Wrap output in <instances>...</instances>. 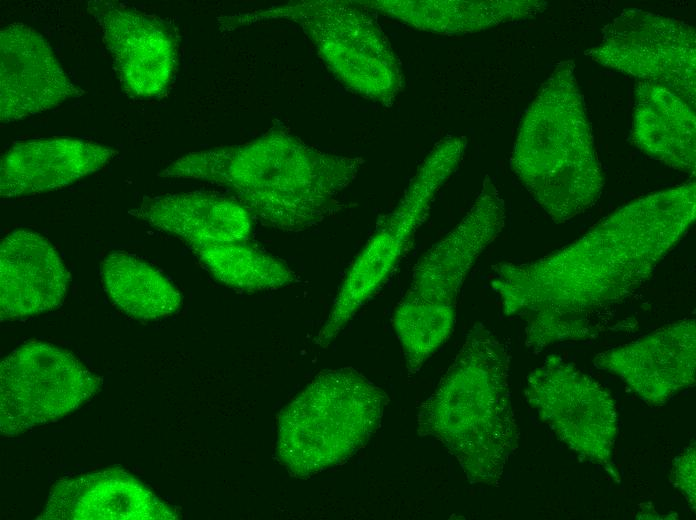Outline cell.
I'll return each mask as SVG.
<instances>
[{
	"label": "cell",
	"mask_w": 696,
	"mask_h": 520,
	"mask_svg": "<svg viewBox=\"0 0 696 520\" xmlns=\"http://www.w3.org/2000/svg\"><path fill=\"white\" fill-rule=\"evenodd\" d=\"M189 246L217 280L236 289L272 290L296 280L295 273L284 262L246 241Z\"/></svg>",
	"instance_id": "obj_22"
},
{
	"label": "cell",
	"mask_w": 696,
	"mask_h": 520,
	"mask_svg": "<svg viewBox=\"0 0 696 520\" xmlns=\"http://www.w3.org/2000/svg\"><path fill=\"white\" fill-rule=\"evenodd\" d=\"M357 2L367 10H376L416 29L447 35L474 33L501 23L527 19L547 6L540 0Z\"/></svg>",
	"instance_id": "obj_20"
},
{
	"label": "cell",
	"mask_w": 696,
	"mask_h": 520,
	"mask_svg": "<svg viewBox=\"0 0 696 520\" xmlns=\"http://www.w3.org/2000/svg\"><path fill=\"white\" fill-rule=\"evenodd\" d=\"M671 479L675 487L685 496L687 502L695 508V444L688 446L675 459Z\"/></svg>",
	"instance_id": "obj_23"
},
{
	"label": "cell",
	"mask_w": 696,
	"mask_h": 520,
	"mask_svg": "<svg viewBox=\"0 0 696 520\" xmlns=\"http://www.w3.org/2000/svg\"><path fill=\"white\" fill-rule=\"evenodd\" d=\"M267 20L300 26L335 77L351 91L388 105L400 92L402 72L373 16L357 1L306 0L224 17L226 30Z\"/></svg>",
	"instance_id": "obj_7"
},
{
	"label": "cell",
	"mask_w": 696,
	"mask_h": 520,
	"mask_svg": "<svg viewBox=\"0 0 696 520\" xmlns=\"http://www.w3.org/2000/svg\"><path fill=\"white\" fill-rule=\"evenodd\" d=\"M189 245L246 241L251 214L236 200L201 192L147 198L129 212Z\"/></svg>",
	"instance_id": "obj_18"
},
{
	"label": "cell",
	"mask_w": 696,
	"mask_h": 520,
	"mask_svg": "<svg viewBox=\"0 0 696 520\" xmlns=\"http://www.w3.org/2000/svg\"><path fill=\"white\" fill-rule=\"evenodd\" d=\"M572 60L560 62L526 111L511 168L556 223L599 199L604 176Z\"/></svg>",
	"instance_id": "obj_4"
},
{
	"label": "cell",
	"mask_w": 696,
	"mask_h": 520,
	"mask_svg": "<svg viewBox=\"0 0 696 520\" xmlns=\"http://www.w3.org/2000/svg\"><path fill=\"white\" fill-rule=\"evenodd\" d=\"M386 393L357 370L323 371L278 417L277 456L307 478L347 461L379 427Z\"/></svg>",
	"instance_id": "obj_6"
},
{
	"label": "cell",
	"mask_w": 696,
	"mask_h": 520,
	"mask_svg": "<svg viewBox=\"0 0 696 520\" xmlns=\"http://www.w3.org/2000/svg\"><path fill=\"white\" fill-rule=\"evenodd\" d=\"M0 119L17 121L83 95L64 72L49 43L21 23L0 33Z\"/></svg>",
	"instance_id": "obj_12"
},
{
	"label": "cell",
	"mask_w": 696,
	"mask_h": 520,
	"mask_svg": "<svg viewBox=\"0 0 696 520\" xmlns=\"http://www.w3.org/2000/svg\"><path fill=\"white\" fill-rule=\"evenodd\" d=\"M509 363L505 345L477 323L419 408L418 434L442 443L471 484H499L518 447Z\"/></svg>",
	"instance_id": "obj_3"
},
{
	"label": "cell",
	"mask_w": 696,
	"mask_h": 520,
	"mask_svg": "<svg viewBox=\"0 0 696 520\" xmlns=\"http://www.w3.org/2000/svg\"><path fill=\"white\" fill-rule=\"evenodd\" d=\"M104 289L127 315L154 320L175 313L182 302L178 289L156 268L135 255L114 251L101 264Z\"/></svg>",
	"instance_id": "obj_21"
},
{
	"label": "cell",
	"mask_w": 696,
	"mask_h": 520,
	"mask_svg": "<svg viewBox=\"0 0 696 520\" xmlns=\"http://www.w3.org/2000/svg\"><path fill=\"white\" fill-rule=\"evenodd\" d=\"M696 118L692 107L665 87L635 88L633 140L651 158L690 175L696 166Z\"/></svg>",
	"instance_id": "obj_19"
},
{
	"label": "cell",
	"mask_w": 696,
	"mask_h": 520,
	"mask_svg": "<svg viewBox=\"0 0 696 520\" xmlns=\"http://www.w3.org/2000/svg\"><path fill=\"white\" fill-rule=\"evenodd\" d=\"M464 137L450 136L427 155L397 206L378 222L351 263L315 343L327 347L358 310L387 282L410 249L443 184L459 166Z\"/></svg>",
	"instance_id": "obj_8"
},
{
	"label": "cell",
	"mask_w": 696,
	"mask_h": 520,
	"mask_svg": "<svg viewBox=\"0 0 696 520\" xmlns=\"http://www.w3.org/2000/svg\"><path fill=\"white\" fill-rule=\"evenodd\" d=\"M102 386L72 353L52 344L31 342L0 365V431L14 437L55 422L79 408Z\"/></svg>",
	"instance_id": "obj_9"
},
{
	"label": "cell",
	"mask_w": 696,
	"mask_h": 520,
	"mask_svg": "<svg viewBox=\"0 0 696 520\" xmlns=\"http://www.w3.org/2000/svg\"><path fill=\"white\" fill-rule=\"evenodd\" d=\"M504 224V201L486 177L463 219L415 264L392 319L409 374L417 373L452 333L465 278Z\"/></svg>",
	"instance_id": "obj_5"
},
{
	"label": "cell",
	"mask_w": 696,
	"mask_h": 520,
	"mask_svg": "<svg viewBox=\"0 0 696 520\" xmlns=\"http://www.w3.org/2000/svg\"><path fill=\"white\" fill-rule=\"evenodd\" d=\"M69 272L51 243L26 230L8 234L0 246V318L21 319L57 309Z\"/></svg>",
	"instance_id": "obj_15"
},
{
	"label": "cell",
	"mask_w": 696,
	"mask_h": 520,
	"mask_svg": "<svg viewBox=\"0 0 696 520\" xmlns=\"http://www.w3.org/2000/svg\"><path fill=\"white\" fill-rule=\"evenodd\" d=\"M117 153L76 138L19 143L1 159L0 195L16 198L62 188L102 169Z\"/></svg>",
	"instance_id": "obj_17"
},
{
	"label": "cell",
	"mask_w": 696,
	"mask_h": 520,
	"mask_svg": "<svg viewBox=\"0 0 696 520\" xmlns=\"http://www.w3.org/2000/svg\"><path fill=\"white\" fill-rule=\"evenodd\" d=\"M42 519H177V513L142 482L120 469L85 474L57 482Z\"/></svg>",
	"instance_id": "obj_16"
},
{
	"label": "cell",
	"mask_w": 696,
	"mask_h": 520,
	"mask_svg": "<svg viewBox=\"0 0 696 520\" xmlns=\"http://www.w3.org/2000/svg\"><path fill=\"white\" fill-rule=\"evenodd\" d=\"M363 160L320 151L273 126L253 141L189 153L158 175L229 189L262 224L287 232L315 226L357 177Z\"/></svg>",
	"instance_id": "obj_2"
},
{
	"label": "cell",
	"mask_w": 696,
	"mask_h": 520,
	"mask_svg": "<svg viewBox=\"0 0 696 520\" xmlns=\"http://www.w3.org/2000/svg\"><path fill=\"white\" fill-rule=\"evenodd\" d=\"M695 36L680 20L634 8L614 18L600 44L585 54L641 82L665 87L694 108Z\"/></svg>",
	"instance_id": "obj_10"
},
{
	"label": "cell",
	"mask_w": 696,
	"mask_h": 520,
	"mask_svg": "<svg viewBox=\"0 0 696 520\" xmlns=\"http://www.w3.org/2000/svg\"><path fill=\"white\" fill-rule=\"evenodd\" d=\"M88 6L125 92L138 98L163 94L177 61L171 33L159 21L112 2L92 1Z\"/></svg>",
	"instance_id": "obj_13"
},
{
	"label": "cell",
	"mask_w": 696,
	"mask_h": 520,
	"mask_svg": "<svg viewBox=\"0 0 696 520\" xmlns=\"http://www.w3.org/2000/svg\"><path fill=\"white\" fill-rule=\"evenodd\" d=\"M695 320L666 325L597 355L595 365L619 376L648 404L665 403L695 383Z\"/></svg>",
	"instance_id": "obj_14"
},
{
	"label": "cell",
	"mask_w": 696,
	"mask_h": 520,
	"mask_svg": "<svg viewBox=\"0 0 696 520\" xmlns=\"http://www.w3.org/2000/svg\"><path fill=\"white\" fill-rule=\"evenodd\" d=\"M695 217L694 181L647 195L536 261L494 265L492 288L504 314L525 323L530 349L585 338L594 316L643 285Z\"/></svg>",
	"instance_id": "obj_1"
},
{
	"label": "cell",
	"mask_w": 696,
	"mask_h": 520,
	"mask_svg": "<svg viewBox=\"0 0 696 520\" xmlns=\"http://www.w3.org/2000/svg\"><path fill=\"white\" fill-rule=\"evenodd\" d=\"M525 395L571 450L594 463H610L618 421L614 401L602 385L551 355L528 376Z\"/></svg>",
	"instance_id": "obj_11"
}]
</instances>
